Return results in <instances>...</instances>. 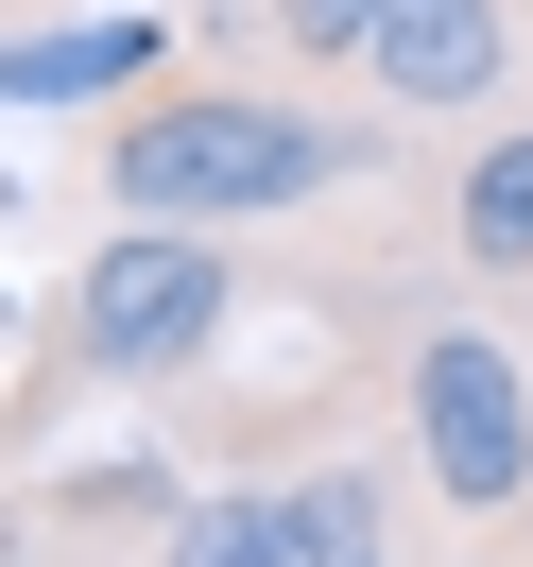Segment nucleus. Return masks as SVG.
Wrapping results in <instances>:
<instances>
[{"instance_id": "f257e3e1", "label": "nucleus", "mask_w": 533, "mask_h": 567, "mask_svg": "<svg viewBox=\"0 0 533 567\" xmlns=\"http://www.w3.org/2000/svg\"><path fill=\"white\" fill-rule=\"evenodd\" d=\"M379 138L396 121L293 104V70H258V52H189V70H139L86 121V189L139 224H293V207L379 173Z\"/></svg>"}, {"instance_id": "f03ea898", "label": "nucleus", "mask_w": 533, "mask_h": 567, "mask_svg": "<svg viewBox=\"0 0 533 567\" xmlns=\"http://www.w3.org/2000/svg\"><path fill=\"white\" fill-rule=\"evenodd\" d=\"M207 52H258L379 121H482L516 86V0H207Z\"/></svg>"}, {"instance_id": "7ed1b4c3", "label": "nucleus", "mask_w": 533, "mask_h": 567, "mask_svg": "<svg viewBox=\"0 0 533 567\" xmlns=\"http://www.w3.org/2000/svg\"><path fill=\"white\" fill-rule=\"evenodd\" d=\"M224 327H242L224 224H139L121 207V241H86L52 327H35V413H70V395H173V379H207Z\"/></svg>"}, {"instance_id": "20e7f679", "label": "nucleus", "mask_w": 533, "mask_h": 567, "mask_svg": "<svg viewBox=\"0 0 533 567\" xmlns=\"http://www.w3.org/2000/svg\"><path fill=\"white\" fill-rule=\"evenodd\" d=\"M396 413H413V482L448 533H516L533 516V344L430 310L396 327Z\"/></svg>"}, {"instance_id": "39448f33", "label": "nucleus", "mask_w": 533, "mask_h": 567, "mask_svg": "<svg viewBox=\"0 0 533 567\" xmlns=\"http://www.w3.org/2000/svg\"><path fill=\"white\" fill-rule=\"evenodd\" d=\"M396 464H276V482H189L155 516V567H379Z\"/></svg>"}, {"instance_id": "423d86ee", "label": "nucleus", "mask_w": 533, "mask_h": 567, "mask_svg": "<svg viewBox=\"0 0 533 567\" xmlns=\"http://www.w3.org/2000/svg\"><path fill=\"white\" fill-rule=\"evenodd\" d=\"M430 224H448V258L482 292H533V121H482V138L448 155V207Z\"/></svg>"}, {"instance_id": "0eeeda50", "label": "nucleus", "mask_w": 533, "mask_h": 567, "mask_svg": "<svg viewBox=\"0 0 533 567\" xmlns=\"http://www.w3.org/2000/svg\"><path fill=\"white\" fill-rule=\"evenodd\" d=\"M0 70H18V52H0Z\"/></svg>"}]
</instances>
